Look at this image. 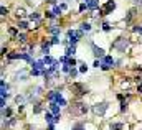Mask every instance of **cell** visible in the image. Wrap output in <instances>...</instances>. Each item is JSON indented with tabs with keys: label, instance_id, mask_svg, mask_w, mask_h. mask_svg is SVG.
Listing matches in <instances>:
<instances>
[{
	"label": "cell",
	"instance_id": "f1b7e54d",
	"mask_svg": "<svg viewBox=\"0 0 142 130\" xmlns=\"http://www.w3.org/2000/svg\"><path fill=\"white\" fill-rule=\"evenodd\" d=\"M86 69H88V68H86V64H83L81 68H79V73H86Z\"/></svg>",
	"mask_w": 142,
	"mask_h": 130
},
{
	"label": "cell",
	"instance_id": "484cf974",
	"mask_svg": "<svg viewBox=\"0 0 142 130\" xmlns=\"http://www.w3.org/2000/svg\"><path fill=\"white\" fill-rule=\"evenodd\" d=\"M70 74H71V78H76V76H78V71H76V69L73 68L71 71H70Z\"/></svg>",
	"mask_w": 142,
	"mask_h": 130
},
{
	"label": "cell",
	"instance_id": "4dcf8cb0",
	"mask_svg": "<svg viewBox=\"0 0 142 130\" xmlns=\"http://www.w3.org/2000/svg\"><path fill=\"white\" fill-rule=\"evenodd\" d=\"M18 40H20V41H25L27 36H25V35H18Z\"/></svg>",
	"mask_w": 142,
	"mask_h": 130
},
{
	"label": "cell",
	"instance_id": "5bb4252c",
	"mask_svg": "<svg viewBox=\"0 0 142 130\" xmlns=\"http://www.w3.org/2000/svg\"><path fill=\"white\" fill-rule=\"evenodd\" d=\"M134 15H136V10H131V12H129V15L126 17V22H131V20H132V17H134Z\"/></svg>",
	"mask_w": 142,
	"mask_h": 130
},
{
	"label": "cell",
	"instance_id": "d6a6232c",
	"mask_svg": "<svg viewBox=\"0 0 142 130\" xmlns=\"http://www.w3.org/2000/svg\"><path fill=\"white\" fill-rule=\"evenodd\" d=\"M139 92H142V84H140V86H139Z\"/></svg>",
	"mask_w": 142,
	"mask_h": 130
},
{
	"label": "cell",
	"instance_id": "7402d4cb",
	"mask_svg": "<svg viewBox=\"0 0 142 130\" xmlns=\"http://www.w3.org/2000/svg\"><path fill=\"white\" fill-rule=\"evenodd\" d=\"M73 130H84V127H83V124H76L73 127Z\"/></svg>",
	"mask_w": 142,
	"mask_h": 130
},
{
	"label": "cell",
	"instance_id": "44dd1931",
	"mask_svg": "<svg viewBox=\"0 0 142 130\" xmlns=\"http://www.w3.org/2000/svg\"><path fill=\"white\" fill-rule=\"evenodd\" d=\"M2 114H3V117H8V115L12 114V110H10V109H7V110L3 109V110H2Z\"/></svg>",
	"mask_w": 142,
	"mask_h": 130
},
{
	"label": "cell",
	"instance_id": "7a4b0ae2",
	"mask_svg": "<svg viewBox=\"0 0 142 130\" xmlns=\"http://www.w3.org/2000/svg\"><path fill=\"white\" fill-rule=\"evenodd\" d=\"M86 112H88V107L84 104H76L73 107H70V114L73 115H81V114H86Z\"/></svg>",
	"mask_w": 142,
	"mask_h": 130
},
{
	"label": "cell",
	"instance_id": "ffe728a7",
	"mask_svg": "<svg viewBox=\"0 0 142 130\" xmlns=\"http://www.w3.org/2000/svg\"><path fill=\"white\" fill-rule=\"evenodd\" d=\"M86 8H88V3H86V2H84V3H81V5H79V12H84Z\"/></svg>",
	"mask_w": 142,
	"mask_h": 130
},
{
	"label": "cell",
	"instance_id": "2e32d148",
	"mask_svg": "<svg viewBox=\"0 0 142 130\" xmlns=\"http://www.w3.org/2000/svg\"><path fill=\"white\" fill-rule=\"evenodd\" d=\"M43 61H45V64H53V63H55L53 59L50 58V56H45V58H43Z\"/></svg>",
	"mask_w": 142,
	"mask_h": 130
},
{
	"label": "cell",
	"instance_id": "e0dca14e",
	"mask_svg": "<svg viewBox=\"0 0 142 130\" xmlns=\"http://www.w3.org/2000/svg\"><path fill=\"white\" fill-rule=\"evenodd\" d=\"M50 31H51V33H53V35H58V33H60V28H58V26H55V25H53V26H51V28H50Z\"/></svg>",
	"mask_w": 142,
	"mask_h": 130
},
{
	"label": "cell",
	"instance_id": "30bf717a",
	"mask_svg": "<svg viewBox=\"0 0 142 130\" xmlns=\"http://www.w3.org/2000/svg\"><path fill=\"white\" fill-rule=\"evenodd\" d=\"M27 71H22V73H18V74H17V78H18V81H27Z\"/></svg>",
	"mask_w": 142,
	"mask_h": 130
},
{
	"label": "cell",
	"instance_id": "9a60e30c",
	"mask_svg": "<svg viewBox=\"0 0 142 130\" xmlns=\"http://www.w3.org/2000/svg\"><path fill=\"white\" fill-rule=\"evenodd\" d=\"M81 30H83V31H89V30H91V25H89V23H83V25H81Z\"/></svg>",
	"mask_w": 142,
	"mask_h": 130
},
{
	"label": "cell",
	"instance_id": "4316f807",
	"mask_svg": "<svg viewBox=\"0 0 142 130\" xmlns=\"http://www.w3.org/2000/svg\"><path fill=\"white\" fill-rule=\"evenodd\" d=\"M56 102H58V104H60V105H66V100H64V99H63V97H60V99H58V100H56Z\"/></svg>",
	"mask_w": 142,
	"mask_h": 130
},
{
	"label": "cell",
	"instance_id": "603a6c76",
	"mask_svg": "<svg viewBox=\"0 0 142 130\" xmlns=\"http://www.w3.org/2000/svg\"><path fill=\"white\" fill-rule=\"evenodd\" d=\"M18 28H22V30H25V28H28V23H27V22H22V23H20V25H18Z\"/></svg>",
	"mask_w": 142,
	"mask_h": 130
},
{
	"label": "cell",
	"instance_id": "8fae6325",
	"mask_svg": "<svg viewBox=\"0 0 142 130\" xmlns=\"http://www.w3.org/2000/svg\"><path fill=\"white\" fill-rule=\"evenodd\" d=\"M74 53H76V48H74V45H73V46H70V48L66 50V56H73Z\"/></svg>",
	"mask_w": 142,
	"mask_h": 130
},
{
	"label": "cell",
	"instance_id": "f546056e",
	"mask_svg": "<svg viewBox=\"0 0 142 130\" xmlns=\"http://www.w3.org/2000/svg\"><path fill=\"white\" fill-rule=\"evenodd\" d=\"M33 112H35V114H38V112H41V107H40V105H36V107L33 109Z\"/></svg>",
	"mask_w": 142,
	"mask_h": 130
},
{
	"label": "cell",
	"instance_id": "9c48e42d",
	"mask_svg": "<svg viewBox=\"0 0 142 130\" xmlns=\"http://www.w3.org/2000/svg\"><path fill=\"white\" fill-rule=\"evenodd\" d=\"M86 3H88V8L89 10H94V8H98V0H86Z\"/></svg>",
	"mask_w": 142,
	"mask_h": 130
},
{
	"label": "cell",
	"instance_id": "1f68e13d",
	"mask_svg": "<svg viewBox=\"0 0 142 130\" xmlns=\"http://www.w3.org/2000/svg\"><path fill=\"white\" fill-rule=\"evenodd\" d=\"M134 3H136V5H139V7H142V0H134Z\"/></svg>",
	"mask_w": 142,
	"mask_h": 130
},
{
	"label": "cell",
	"instance_id": "277c9868",
	"mask_svg": "<svg viewBox=\"0 0 142 130\" xmlns=\"http://www.w3.org/2000/svg\"><path fill=\"white\" fill-rule=\"evenodd\" d=\"M106 109H107V104L101 102V104H96L94 107H93V112H94L96 115H102V114L106 112Z\"/></svg>",
	"mask_w": 142,
	"mask_h": 130
},
{
	"label": "cell",
	"instance_id": "5b68a950",
	"mask_svg": "<svg viewBox=\"0 0 142 130\" xmlns=\"http://www.w3.org/2000/svg\"><path fill=\"white\" fill-rule=\"evenodd\" d=\"M112 64H114V59L111 58V56H104V58H102V64H101L102 69H109Z\"/></svg>",
	"mask_w": 142,
	"mask_h": 130
},
{
	"label": "cell",
	"instance_id": "836d02e7",
	"mask_svg": "<svg viewBox=\"0 0 142 130\" xmlns=\"http://www.w3.org/2000/svg\"><path fill=\"white\" fill-rule=\"evenodd\" d=\"M48 2H50V3H55V2H56V0H48Z\"/></svg>",
	"mask_w": 142,
	"mask_h": 130
},
{
	"label": "cell",
	"instance_id": "d6986e66",
	"mask_svg": "<svg viewBox=\"0 0 142 130\" xmlns=\"http://www.w3.org/2000/svg\"><path fill=\"white\" fill-rule=\"evenodd\" d=\"M61 10H63L61 7H55V8H53V13H55V15H60V13H61Z\"/></svg>",
	"mask_w": 142,
	"mask_h": 130
},
{
	"label": "cell",
	"instance_id": "83f0119b",
	"mask_svg": "<svg viewBox=\"0 0 142 130\" xmlns=\"http://www.w3.org/2000/svg\"><path fill=\"white\" fill-rule=\"evenodd\" d=\"M30 20H38V13H32V15H30Z\"/></svg>",
	"mask_w": 142,
	"mask_h": 130
},
{
	"label": "cell",
	"instance_id": "4fadbf2b",
	"mask_svg": "<svg viewBox=\"0 0 142 130\" xmlns=\"http://www.w3.org/2000/svg\"><path fill=\"white\" fill-rule=\"evenodd\" d=\"M111 130H122V124H111Z\"/></svg>",
	"mask_w": 142,
	"mask_h": 130
},
{
	"label": "cell",
	"instance_id": "ac0fdd59",
	"mask_svg": "<svg viewBox=\"0 0 142 130\" xmlns=\"http://www.w3.org/2000/svg\"><path fill=\"white\" fill-rule=\"evenodd\" d=\"M66 63H68V64L71 66V68H74V66H76V61H74V59H71L70 56H68V61H66Z\"/></svg>",
	"mask_w": 142,
	"mask_h": 130
},
{
	"label": "cell",
	"instance_id": "6da1fadb",
	"mask_svg": "<svg viewBox=\"0 0 142 130\" xmlns=\"http://www.w3.org/2000/svg\"><path fill=\"white\" fill-rule=\"evenodd\" d=\"M127 46H129V41H127L126 38H119V40H116L112 43V48H114V50H117V51H121V53L126 51Z\"/></svg>",
	"mask_w": 142,
	"mask_h": 130
},
{
	"label": "cell",
	"instance_id": "3957f363",
	"mask_svg": "<svg viewBox=\"0 0 142 130\" xmlns=\"http://www.w3.org/2000/svg\"><path fill=\"white\" fill-rule=\"evenodd\" d=\"M114 8H116V3H114V0H109L107 3H104V5L101 7V10H99V12H101V15H107V13H111Z\"/></svg>",
	"mask_w": 142,
	"mask_h": 130
},
{
	"label": "cell",
	"instance_id": "ba28073f",
	"mask_svg": "<svg viewBox=\"0 0 142 130\" xmlns=\"http://www.w3.org/2000/svg\"><path fill=\"white\" fill-rule=\"evenodd\" d=\"M60 97H61V94H60V92H50V94H48V99H50L51 102H56V100L60 99Z\"/></svg>",
	"mask_w": 142,
	"mask_h": 130
},
{
	"label": "cell",
	"instance_id": "52a82bcc",
	"mask_svg": "<svg viewBox=\"0 0 142 130\" xmlns=\"http://www.w3.org/2000/svg\"><path fill=\"white\" fill-rule=\"evenodd\" d=\"M93 53H94L96 58H104V50H102V48H98L96 45H93Z\"/></svg>",
	"mask_w": 142,
	"mask_h": 130
},
{
	"label": "cell",
	"instance_id": "7c38bea8",
	"mask_svg": "<svg viewBox=\"0 0 142 130\" xmlns=\"http://www.w3.org/2000/svg\"><path fill=\"white\" fill-rule=\"evenodd\" d=\"M45 119H46V122H48V124L55 122V117H51V114H50V112H46V114H45Z\"/></svg>",
	"mask_w": 142,
	"mask_h": 130
},
{
	"label": "cell",
	"instance_id": "cb8c5ba5",
	"mask_svg": "<svg viewBox=\"0 0 142 130\" xmlns=\"http://www.w3.org/2000/svg\"><path fill=\"white\" fill-rule=\"evenodd\" d=\"M102 30H104V31H109V30H111V25H109V23H102Z\"/></svg>",
	"mask_w": 142,
	"mask_h": 130
},
{
	"label": "cell",
	"instance_id": "d4e9b609",
	"mask_svg": "<svg viewBox=\"0 0 142 130\" xmlns=\"http://www.w3.org/2000/svg\"><path fill=\"white\" fill-rule=\"evenodd\" d=\"M134 31H136V33H139V35H142V25L136 26V28H134Z\"/></svg>",
	"mask_w": 142,
	"mask_h": 130
},
{
	"label": "cell",
	"instance_id": "8992f818",
	"mask_svg": "<svg viewBox=\"0 0 142 130\" xmlns=\"http://www.w3.org/2000/svg\"><path fill=\"white\" fill-rule=\"evenodd\" d=\"M71 91H74L76 94H86L84 86H81V84H73V86H71Z\"/></svg>",
	"mask_w": 142,
	"mask_h": 130
}]
</instances>
